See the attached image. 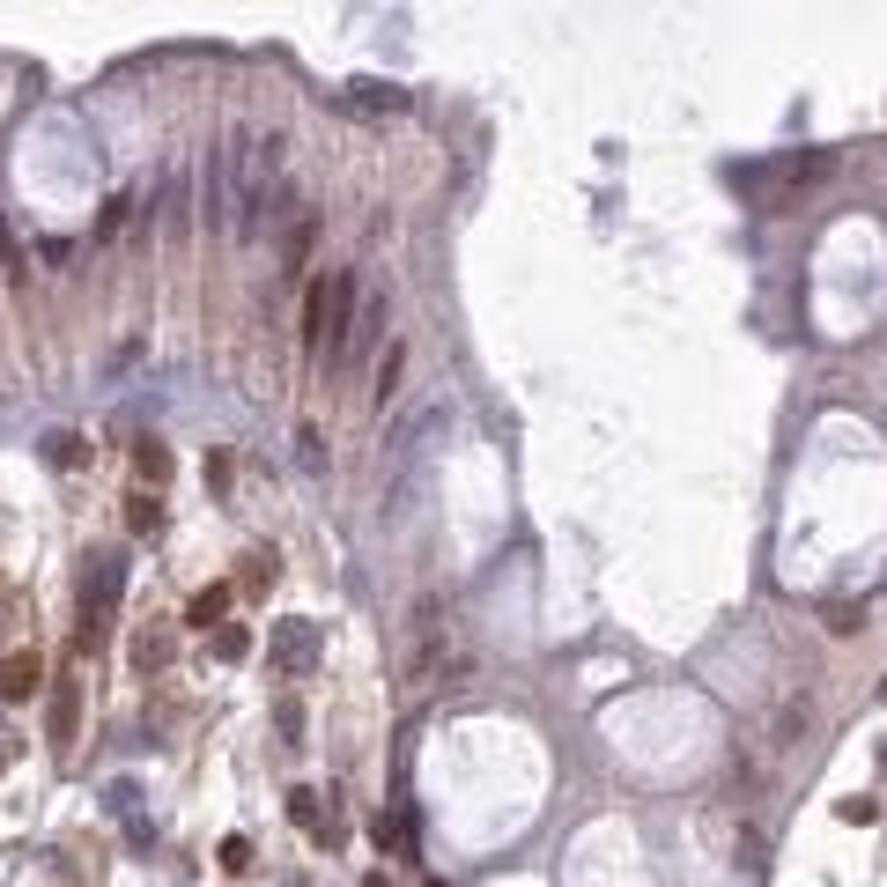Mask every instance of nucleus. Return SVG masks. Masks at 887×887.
Instances as JSON below:
<instances>
[{
  "label": "nucleus",
  "mask_w": 887,
  "mask_h": 887,
  "mask_svg": "<svg viewBox=\"0 0 887 887\" xmlns=\"http://www.w3.org/2000/svg\"><path fill=\"white\" fill-rule=\"evenodd\" d=\"M134 466H141V481H163V474H171V451H163V444H134Z\"/></svg>",
  "instance_id": "4468645a"
},
{
  "label": "nucleus",
  "mask_w": 887,
  "mask_h": 887,
  "mask_svg": "<svg viewBox=\"0 0 887 887\" xmlns=\"http://www.w3.org/2000/svg\"><path fill=\"white\" fill-rule=\"evenodd\" d=\"M74 444H82V437H67V429H60V437H45V459L52 466H74Z\"/></svg>",
  "instance_id": "412c9836"
},
{
  "label": "nucleus",
  "mask_w": 887,
  "mask_h": 887,
  "mask_svg": "<svg viewBox=\"0 0 887 887\" xmlns=\"http://www.w3.org/2000/svg\"><path fill=\"white\" fill-rule=\"evenodd\" d=\"M37 688V658H0V695H30Z\"/></svg>",
  "instance_id": "9b49d317"
},
{
  "label": "nucleus",
  "mask_w": 887,
  "mask_h": 887,
  "mask_svg": "<svg viewBox=\"0 0 887 887\" xmlns=\"http://www.w3.org/2000/svg\"><path fill=\"white\" fill-rule=\"evenodd\" d=\"M318 658H326V636H318V621H274V636H267V666L281 673V681L311 673Z\"/></svg>",
  "instance_id": "20e7f679"
},
{
  "label": "nucleus",
  "mask_w": 887,
  "mask_h": 887,
  "mask_svg": "<svg viewBox=\"0 0 887 887\" xmlns=\"http://www.w3.org/2000/svg\"><path fill=\"white\" fill-rule=\"evenodd\" d=\"M377 326H385V296H370V304H355V326H348V348H341V363L333 370H348L355 355H363L370 341H377Z\"/></svg>",
  "instance_id": "423d86ee"
},
{
  "label": "nucleus",
  "mask_w": 887,
  "mask_h": 887,
  "mask_svg": "<svg viewBox=\"0 0 887 887\" xmlns=\"http://www.w3.org/2000/svg\"><path fill=\"white\" fill-rule=\"evenodd\" d=\"M134 666L141 673H163V666H171V636H141V644H134Z\"/></svg>",
  "instance_id": "ddd939ff"
},
{
  "label": "nucleus",
  "mask_w": 887,
  "mask_h": 887,
  "mask_svg": "<svg viewBox=\"0 0 887 887\" xmlns=\"http://www.w3.org/2000/svg\"><path fill=\"white\" fill-rule=\"evenodd\" d=\"M296 459H304L311 466V474H318V466H326V444H318V429L304 422V429H296Z\"/></svg>",
  "instance_id": "f3484780"
},
{
  "label": "nucleus",
  "mask_w": 887,
  "mask_h": 887,
  "mask_svg": "<svg viewBox=\"0 0 887 887\" xmlns=\"http://www.w3.org/2000/svg\"><path fill=\"white\" fill-rule=\"evenodd\" d=\"M858 621H865L858 607H828V629H836V636H851V629H858Z\"/></svg>",
  "instance_id": "5701e85b"
},
{
  "label": "nucleus",
  "mask_w": 887,
  "mask_h": 887,
  "mask_svg": "<svg viewBox=\"0 0 887 887\" xmlns=\"http://www.w3.org/2000/svg\"><path fill=\"white\" fill-rule=\"evenodd\" d=\"M274 577H281V555H274V547H252V555H244V577H237V584H244V592H267Z\"/></svg>",
  "instance_id": "6e6552de"
},
{
  "label": "nucleus",
  "mask_w": 887,
  "mask_h": 887,
  "mask_svg": "<svg viewBox=\"0 0 887 887\" xmlns=\"http://www.w3.org/2000/svg\"><path fill=\"white\" fill-rule=\"evenodd\" d=\"M230 230L237 237H267V222L289 215V193H281V134H230Z\"/></svg>",
  "instance_id": "f257e3e1"
},
{
  "label": "nucleus",
  "mask_w": 887,
  "mask_h": 887,
  "mask_svg": "<svg viewBox=\"0 0 887 887\" xmlns=\"http://www.w3.org/2000/svg\"><path fill=\"white\" fill-rule=\"evenodd\" d=\"M244 651H252V636H244L237 621H222V629H215V658H244Z\"/></svg>",
  "instance_id": "2eb2a0df"
},
{
  "label": "nucleus",
  "mask_w": 887,
  "mask_h": 887,
  "mask_svg": "<svg viewBox=\"0 0 887 887\" xmlns=\"http://www.w3.org/2000/svg\"><path fill=\"white\" fill-rule=\"evenodd\" d=\"M222 614H230V584H207L193 607H185V621H193V629H207V621H222Z\"/></svg>",
  "instance_id": "9d476101"
},
{
  "label": "nucleus",
  "mask_w": 887,
  "mask_h": 887,
  "mask_svg": "<svg viewBox=\"0 0 887 887\" xmlns=\"http://www.w3.org/2000/svg\"><path fill=\"white\" fill-rule=\"evenodd\" d=\"M274 725H281V740H296V732H304V703L281 695V703H274Z\"/></svg>",
  "instance_id": "6ab92c4d"
},
{
  "label": "nucleus",
  "mask_w": 887,
  "mask_h": 887,
  "mask_svg": "<svg viewBox=\"0 0 887 887\" xmlns=\"http://www.w3.org/2000/svg\"><path fill=\"white\" fill-rule=\"evenodd\" d=\"M348 104H355V111H407V89H400V82H377V74H363V82H348Z\"/></svg>",
  "instance_id": "0eeeda50"
},
{
  "label": "nucleus",
  "mask_w": 887,
  "mask_h": 887,
  "mask_svg": "<svg viewBox=\"0 0 887 887\" xmlns=\"http://www.w3.org/2000/svg\"><path fill=\"white\" fill-rule=\"evenodd\" d=\"M119 599H126V555L119 547H97V555L82 562V644L104 636V621L119 614Z\"/></svg>",
  "instance_id": "7ed1b4c3"
},
{
  "label": "nucleus",
  "mask_w": 887,
  "mask_h": 887,
  "mask_svg": "<svg viewBox=\"0 0 887 887\" xmlns=\"http://www.w3.org/2000/svg\"><path fill=\"white\" fill-rule=\"evenodd\" d=\"M200 222L207 230H230V148H207L200 156Z\"/></svg>",
  "instance_id": "39448f33"
},
{
  "label": "nucleus",
  "mask_w": 887,
  "mask_h": 887,
  "mask_svg": "<svg viewBox=\"0 0 887 887\" xmlns=\"http://www.w3.org/2000/svg\"><path fill=\"white\" fill-rule=\"evenodd\" d=\"M0 769H8V747H0Z\"/></svg>",
  "instance_id": "b1692460"
},
{
  "label": "nucleus",
  "mask_w": 887,
  "mask_h": 887,
  "mask_svg": "<svg viewBox=\"0 0 887 887\" xmlns=\"http://www.w3.org/2000/svg\"><path fill=\"white\" fill-rule=\"evenodd\" d=\"M74 710H82V703H74V681H60V688H52V747L74 740Z\"/></svg>",
  "instance_id": "1a4fd4ad"
},
{
  "label": "nucleus",
  "mask_w": 887,
  "mask_h": 887,
  "mask_svg": "<svg viewBox=\"0 0 887 887\" xmlns=\"http://www.w3.org/2000/svg\"><path fill=\"white\" fill-rule=\"evenodd\" d=\"M348 326H355V274L341 267V274L311 281V296H304V348L326 341V363H341Z\"/></svg>",
  "instance_id": "f03ea898"
},
{
  "label": "nucleus",
  "mask_w": 887,
  "mask_h": 887,
  "mask_svg": "<svg viewBox=\"0 0 887 887\" xmlns=\"http://www.w3.org/2000/svg\"><path fill=\"white\" fill-rule=\"evenodd\" d=\"M289 814H296V828L318 836V791H289Z\"/></svg>",
  "instance_id": "a211bd4d"
},
{
  "label": "nucleus",
  "mask_w": 887,
  "mask_h": 887,
  "mask_svg": "<svg viewBox=\"0 0 887 887\" xmlns=\"http://www.w3.org/2000/svg\"><path fill=\"white\" fill-rule=\"evenodd\" d=\"M126 518H134V533H163V503L156 496H134V511H126Z\"/></svg>",
  "instance_id": "dca6fc26"
},
{
  "label": "nucleus",
  "mask_w": 887,
  "mask_h": 887,
  "mask_svg": "<svg viewBox=\"0 0 887 887\" xmlns=\"http://www.w3.org/2000/svg\"><path fill=\"white\" fill-rule=\"evenodd\" d=\"M304 252H311V222H296V230H289V244H281V259H289V274L304 267Z\"/></svg>",
  "instance_id": "aec40b11"
},
{
  "label": "nucleus",
  "mask_w": 887,
  "mask_h": 887,
  "mask_svg": "<svg viewBox=\"0 0 887 887\" xmlns=\"http://www.w3.org/2000/svg\"><path fill=\"white\" fill-rule=\"evenodd\" d=\"M400 370H407V348L392 341V348H385V363H377V407H385L392 392H400Z\"/></svg>",
  "instance_id": "f8f14e48"
},
{
  "label": "nucleus",
  "mask_w": 887,
  "mask_h": 887,
  "mask_svg": "<svg viewBox=\"0 0 887 887\" xmlns=\"http://www.w3.org/2000/svg\"><path fill=\"white\" fill-rule=\"evenodd\" d=\"M0 274H23V252H15V237H8V222H0Z\"/></svg>",
  "instance_id": "4be33fe9"
}]
</instances>
